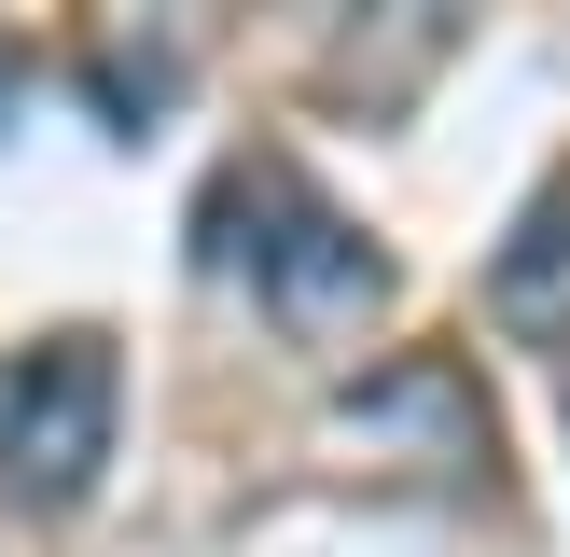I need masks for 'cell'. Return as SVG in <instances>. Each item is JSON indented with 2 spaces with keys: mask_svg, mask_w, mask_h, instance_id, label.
<instances>
[{
  "mask_svg": "<svg viewBox=\"0 0 570 557\" xmlns=\"http://www.w3.org/2000/svg\"><path fill=\"white\" fill-rule=\"evenodd\" d=\"M209 265H250V293H265V321L293 334V349H348V334L390 306V265L362 251V223L321 209L293 167H223Z\"/></svg>",
  "mask_w": 570,
  "mask_h": 557,
  "instance_id": "6da1fadb",
  "label": "cell"
},
{
  "mask_svg": "<svg viewBox=\"0 0 570 557\" xmlns=\"http://www.w3.org/2000/svg\"><path fill=\"white\" fill-rule=\"evenodd\" d=\"M111 418H126L111 334H42V349L14 362V404H0V473H14V501L70 516V501L98 488V460H111Z\"/></svg>",
  "mask_w": 570,
  "mask_h": 557,
  "instance_id": "7a4b0ae2",
  "label": "cell"
},
{
  "mask_svg": "<svg viewBox=\"0 0 570 557\" xmlns=\"http://www.w3.org/2000/svg\"><path fill=\"white\" fill-rule=\"evenodd\" d=\"M488 321L515 334V349H570V167L515 209V237H501V265H488Z\"/></svg>",
  "mask_w": 570,
  "mask_h": 557,
  "instance_id": "3957f363",
  "label": "cell"
},
{
  "mask_svg": "<svg viewBox=\"0 0 570 557\" xmlns=\"http://www.w3.org/2000/svg\"><path fill=\"white\" fill-rule=\"evenodd\" d=\"M167 84H181V70H167V56H98V98H111V111H154Z\"/></svg>",
  "mask_w": 570,
  "mask_h": 557,
  "instance_id": "277c9868",
  "label": "cell"
},
{
  "mask_svg": "<svg viewBox=\"0 0 570 557\" xmlns=\"http://www.w3.org/2000/svg\"><path fill=\"white\" fill-rule=\"evenodd\" d=\"M14 98H28V70H14V42H0V126H14Z\"/></svg>",
  "mask_w": 570,
  "mask_h": 557,
  "instance_id": "5b68a950",
  "label": "cell"
}]
</instances>
